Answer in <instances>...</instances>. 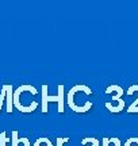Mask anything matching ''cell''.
Here are the masks:
<instances>
[{
    "label": "cell",
    "instance_id": "1",
    "mask_svg": "<svg viewBox=\"0 0 138 146\" xmlns=\"http://www.w3.org/2000/svg\"><path fill=\"white\" fill-rule=\"evenodd\" d=\"M64 99H65V92H64V85L60 84L58 85V94L54 96H49L48 95V84H42V106H41V111L43 114H46L49 111L48 103L49 102H57V110L60 114H62L65 111L64 106Z\"/></svg>",
    "mask_w": 138,
    "mask_h": 146
},
{
    "label": "cell",
    "instance_id": "2",
    "mask_svg": "<svg viewBox=\"0 0 138 146\" xmlns=\"http://www.w3.org/2000/svg\"><path fill=\"white\" fill-rule=\"evenodd\" d=\"M5 99H7L5 110H7L8 114H11L12 110H14V87H12L11 84H7V95H5Z\"/></svg>",
    "mask_w": 138,
    "mask_h": 146
},
{
    "label": "cell",
    "instance_id": "3",
    "mask_svg": "<svg viewBox=\"0 0 138 146\" xmlns=\"http://www.w3.org/2000/svg\"><path fill=\"white\" fill-rule=\"evenodd\" d=\"M111 92H115V95L112 96V102H117V100L122 99L123 89L121 88L119 85H117V84H112V85H110V87L106 89V94H111Z\"/></svg>",
    "mask_w": 138,
    "mask_h": 146
},
{
    "label": "cell",
    "instance_id": "4",
    "mask_svg": "<svg viewBox=\"0 0 138 146\" xmlns=\"http://www.w3.org/2000/svg\"><path fill=\"white\" fill-rule=\"evenodd\" d=\"M125 106H126V103H125V100L123 99H119V100H117V106H112L110 102H107L106 103V107H107V110H110L111 112H121L123 108H125Z\"/></svg>",
    "mask_w": 138,
    "mask_h": 146
},
{
    "label": "cell",
    "instance_id": "5",
    "mask_svg": "<svg viewBox=\"0 0 138 146\" xmlns=\"http://www.w3.org/2000/svg\"><path fill=\"white\" fill-rule=\"evenodd\" d=\"M81 145L83 146H99L100 145V141L96 139V138H84L81 141Z\"/></svg>",
    "mask_w": 138,
    "mask_h": 146
},
{
    "label": "cell",
    "instance_id": "6",
    "mask_svg": "<svg viewBox=\"0 0 138 146\" xmlns=\"http://www.w3.org/2000/svg\"><path fill=\"white\" fill-rule=\"evenodd\" d=\"M33 146H53V143L49 138H38Z\"/></svg>",
    "mask_w": 138,
    "mask_h": 146
},
{
    "label": "cell",
    "instance_id": "7",
    "mask_svg": "<svg viewBox=\"0 0 138 146\" xmlns=\"http://www.w3.org/2000/svg\"><path fill=\"white\" fill-rule=\"evenodd\" d=\"M11 145L12 146H19V133L16 130L12 131V134H11Z\"/></svg>",
    "mask_w": 138,
    "mask_h": 146
},
{
    "label": "cell",
    "instance_id": "8",
    "mask_svg": "<svg viewBox=\"0 0 138 146\" xmlns=\"http://www.w3.org/2000/svg\"><path fill=\"white\" fill-rule=\"evenodd\" d=\"M7 95V84H4L1 87V92H0V111L3 110V106H4V98Z\"/></svg>",
    "mask_w": 138,
    "mask_h": 146
},
{
    "label": "cell",
    "instance_id": "9",
    "mask_svg": "<svg viewBox=\"0 0 138 146\" xmlns=\"http://www.w3.org/2000/svg\"><path fill=\"white\" fill-rule=\"evenodd\" d=\"M8 142H10V138H7L5 131H1L0 133V146H7Z\"/></svg>",
    "mask_w": 138,
    "mask_h": 146
},
{
    "label": "cell",
    "instance_id": "10",
    "mask_svg": "<svg viewBox=\"0 0 138 146\" xmlns=\"http://www.w3.org/2000/svg\"><path fill=\"white\" fill-rule=\"evenodd\" d=\"M127 112H138V99L135 100V102H133L131 103V106H129L127 107Z\"/></svg>",
    "mask_w": 138,
    "mask_h": 146
},
{
    "label": "cell",
    "instance_id": "11",
    "mask_svg": "<svg viewBox=\"0 0 138 146\" xmlns=\"http://www.w3.org/2000/svg\"><path fill=\"white\" fill-rule=\"evenodd\" d=\"M123 146H138V138H129Z\"/></svg>",
    "mask_w": 138,
    "mask_h": 146
},
{
    "label": "cell",
    "instance_id": "12",
    "mask_svg": "<svg viewBox=\"0 0 138 146\" xmlns=\"http://www.w3.org/2000/svg\"><path fill=\"white\" fill-rule=\"evenodd\" d=\"M66 142H69V138H57V146H64Z\"/></svg>",
    "mask_w": 138,
    "mask_h": 146
},
{
    "label": "cell",
    "instance_id": "13",
    "mask_svg": "<svg viewBox=\"0 0 138 146\" xmlns=\"http://www.w3.org/2000/svg\"><path fill=\"white\" fill-rule=\"evenodd\" d=\"M110 141L114 143V146H122V142L119 138H110Z\"/></svg>",
    "mask_w": 138,
    "mask_h": 146
},
{
    "label": "cell",
    "instance_id": "14",
    "mask_svg": "<svg viewBox=\"0 0 138 146\" xmlns=\"http://www.w3.org/2000/svg\"><path fill=\"white\" fill-rule=\"evenodd\" d=\"M21 142L23 143V146H31V145H30V141H29V138H26V137L21 138Z\"/></svg>",
    "mask_w": 138,
    "mask_h": 146
},
{
    "label": "cell",
    "instance_id": "15",
    "mask_svg": "<svg viewBox=\"0 0 138 146\" xmlns=\"http://www.w3.org/2000/svg\"><path fill=\"white\" fill-rule=\"evenodd\" d=\"M102 146H108V138H102Z\"/></svg>",
    "mask_w": 138,
    "mask_h": 146
},
{
    "label": "cell",
    "instance_id": "16",
    "mask_svg": "<svg viewBox=\"0 0 138 146\" xmlns=\"http://www.w3.org/2000/svg\"><path fill=\"white\" fill-rule=\"evenodd\" d=\"M0 112H1V111H0Z\"/></svg>",
    "mask_w": 138,
    "mask_h": 146
}]
</instances>
